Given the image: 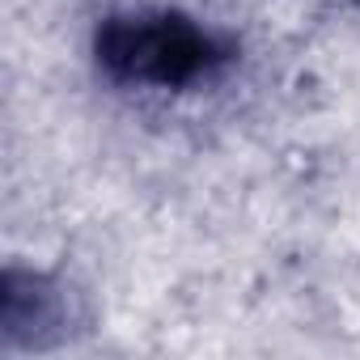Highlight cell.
<instances>
[{"label": "cell", "mask_w": 360, "mask_h": 360, "mask_svg": "<svg viewBox=\"0 0 360 360\" xmlns=\"http://www.w3.org/2000/svg\"><path fill=\"white\" fill-rule=\"evenodd\" d=\"M233 56V39L174 9L110 13L94 34V60L119 85L187 89L217 77Z\"/></svg>", "instance_id": "cell-1"}, {"label": "cell", "mask_w": 360, "mask_h": 360, "mask_svg": "<svg viewBox=\"0 0 360 360\" xmlns=\"http://www.w3.org/2000/svg\"><path fill=\"white\" fill-rule=\"evenodd\" d=\"M64 322V288L43 271L0 276V335L9 347H47Z\"/></svg>", "instance_id": "cell-2"}]
</instances>
